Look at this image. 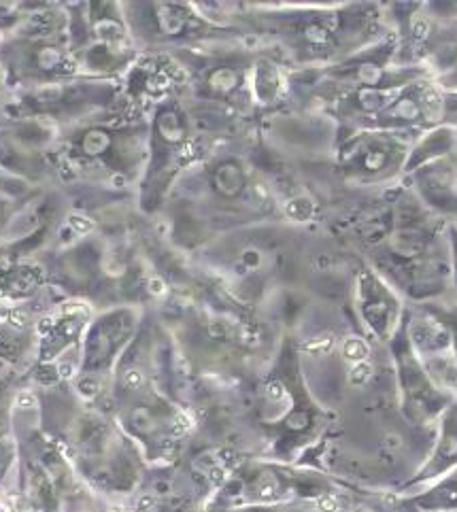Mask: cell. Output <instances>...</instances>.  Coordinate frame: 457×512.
I'll return each instance as SVG.
<instances>
[{
	"label": "cell",
	"instance_id": "obj_1",
	"mask_svg": "<svg viewBox=\"0 0 457 512\" xmlns=\"http://www.w3.org/2000/svg\"><path fill=\"white\" fill-rule=\"evenodd\" d=\"M154 219L185 258L236 228L285 219L283 192L260 160L256 128L213 143L177 179Z\"/></svg>",
	"mask_w": 457,
	"mask_h": 512
},
{
	"label": "cell",
	"instance_id": "obj_2",
	"mask_svg": "<svg viewBox=\"0 0 457 512\" xmlns=\"http://www.w3.org/2000/svg\"><path fill=\"white\" fill-rule=\"evenodd\" d=\"M338 241L353 236L360 262L400 294L406 304L453 296L447 217L423 204L404 181L345 217Z\"/></svg>",
	"mask_w": 457,
	"mask_h": 512
},
{
	"label": "cell",
	"instance_id": "obj_3",
	"mask_svg": "<svg viewBox=\"0 0 457 512\" xmlns=\"http://www.w3.org/2000/svg\"><path fill=\"white\" fill-rule=\"evenodd\" d=\"M436 428H419L400 411L394 379L345 404L319 445L300 464L370 496L411 483L426 462Z\"/></svg>",
	"mask_w": 457,
	"mask_h": 512
},
{
	"label": "cell",
	"instance_id": "obj_4",
	"mask_svg": "<svg viewBox=\"0 0 457 512\" xmlns=\"http://www.w3.org/2000/svg\"><path fill=\"white\" fill-rule=\"evenodd\" d=\"M234 24L277 54L292 73L351 58L392 32L387 9L353 5H228Z\"/></svg>",
	"mask_w": 457,
	"mask_h": 512
},
{
	"label": "cell",
	"instance_id": "obj_5",
	"mask_svg": "<svg viewBox=\"0 0 457 512\" xmlns=\"http://www.w3.org/2000/svg\"><path fill=\"white\" fill-rule=\"evenodd\" d=\"M334 417L304 379L296 336L283 332L273 360L247 389L245 430L253 442L251 455L302 462L326 436Z\"/></svg>",
	"mask_w": 457,
	"mask_h": 512
},
{
	"label": "cell",
	"instance_id": "obj_6",
	"mask_svg": "<svg viewBox=\"0 0 457 512\" xmlns=\"http://www.w3.org/2000/svg\"><path fill=\"white\" fill-rule=\"evenodd\" d=\"M147 143V111H134L124 102L66 126L56 134V187L137 200Z\"/></svg>",
	"mask_w": 457,
	"mask_h": 512
},
{
	"label": "cell",
	"instance_id": "obj_7",
	"mask_svg": "<svg viewBox=\"0 0 457 512\" xmlns=\"http://www.w3.org/2000/svg\"><path fill=\"white\" fill-rule=\"evenodd\" d=\"M41 394L43 430L92 487L128 496L143 483L145 457L105 406L83 400L71 381L49 385Z\"/></svg>",
	"mask_w": 457,
	"mask_h": 512
},
{
	"label": "cell",
	"instance_id": "obj_8",
	"mask_svg": "<svg viewBox=\"0 0 457 512\" xmlns=\"http://www.w3.org/2000/svg\"><path fill=\"white\" fill-rule=\"evenodd\" d=\"M66 5H18L0 41V79L9 94L81 79Z\"/></svg>",
	"mask_w": 457,
	"mask_h": 512
},
{
	"label": "cell",
	"instance_id": "obj_9",
	"mask_svg": "<svg viewBox=\"0 0 457 512\" xmlns=\"http://www.w3.org/2000/svg\"><path fill=\"white\" fill-rule=\"evenodd\" d=\"M147 164L137 190V211L154 219L171 194L177 179L213 141L200 128L179 83L166 88L149 102Z\"/></svg>",
	"mask_w": 457,
	"mask_h": 512
},
{
	"label": "cell",
	"instance_id": "obj_10",
	"mask_svg": "<svg viewBox=\"0 0 457 512\" xmlns=\"http://www.w3.org/2000/svg\"><path fill=\"white\" fill-rule=\"evenodd\" d=\"M364 493L300 462L241 455L234 457L207 500V506H270L317 500H366Z\"/></svg>",
	"mask_w": 457,
	"mask_h": 512
},
{
	"label": "cell",
	"instance_id": "obj_11",
	"mask_svg": "<svg viewBox=\"0 0 457 512\" xmlns=\"http://www.w3.org/2000/svg\"><path fill=\"white\" fill-rule=\"evenodd\" d=\"M103 406L141 449L147 466H171L196 428L190 408L160 383L113 389Z\"/></svg>",
	"mask_w": 457,
	"mask_h": 512
},
{
	"label": "cell",
	"instance_id": "obj_12",
	"mask_svg": "<svg viewBox=\"0 0 457 512\" xmlns=\"http://www.w3.org/2000/svg\"><path fill=\"white\" fill-rule=\"evenodd\" d=\"M134 47L141 56H171L183 49L228 39H251L228 22L219 5L122 3Z\"/></svg>",
	"mask_w": 457,
	"mask_h": 512
},
{
	"label": "cell",
	"instance_id": "obj_13",
	"mask_svg": "<svg viewBox=\"0 0 457 512\" xmlns=\"http://www.w3.org/2000/svg\"><path fill=\"white\" fill-rule=\"evenodd\" d=\"M417 141L415 134L360 128H338L332 147V175L351 192L392 190L406 175V164Z\"/></svg>",
	"mask_w": 457,
	"mask_h": 512
},
{
	"label": "cell",
	"instance_id": "obj_14",
	"mask_svg": "<svg viewBox=\"0 0 457 512\" xmlns=\"http://www.w3.org/2000/svg\"><path fill=\"white\" fill-rule=\"evenodd\" d=\"M73 54L88 79L122 81L143 58L134 47L122 3L66 5Z\"/></svg>",
	"mask_w": 457,
	"mask_h": 512
},
{
	"label": "cell",
	"instance_id": "obj_15",
	"mask_svg": "<svg viewBox=\"0 0 457 512\" xmlns=\"http://www.w3.org/2000/svg\"><path fill=\"white\" fill-rule=\"evenodd\" d=\"M145 311L141 306H115L94 313L81 338L71 381L83 400L98 406L105 404L115 366L137 336Z\"/></svg>",
	"mask_w": 457,
	"mask_h": 512
},
{
	"label": "cell",
	"instance_id": "obj_16",
	"mask_svg": "<svg viewBox=\"0 0 457 512\" xmlns=\"http://www.w3.org/2000/svg\"><path fill=\"white\" fill-rule=\"evenodd\" d=\"M56 130L35 119L0 111V170L45 187L58 185Z\"/></svg>",
	"mask_w": 457,
	"mask_h": 512
},
{
	"label": "cell",
	"instance_id": "obj_17",
	"mask_svg": "<svg viewBox=\"0 0 457 512\" xmlns=\"http://www.w3.org/2000/svg\"><path fill=\"white\" fill-rule=\"evenodd\" d=\"M404 332L421 368L451 400H457V357L453 334L434 302L406 304Z\"/></svg>",
	"mask_w": 457,
	"mask_h": 512
},
{
	"label": "cell",
	"instance_id": "obj_18",
	"mask_svg": "<svg viewBox=\"0 0 457 512\" xmlns=\"http://www.w3.org/2000/svg\"><path fill=\"white\" fill-rule=\"evenodd\" d=\"M387 355L392 362L396 400L402 415L419 428H436L438 417L445 413V408L453 400L430 381L426 370L417 362L409 338H406L404 323L396 336L389 340Z\"/></svg>",
	"mask_w": 457,
	"mask_h": 512
},
{
	"label": "cell",
	"instance_id": "obj_19",
	"mask_svg": "<svg viewBox=\"0 0 457 512\" xmlns=\"http://www.w3.org/2000/svg\"><path fill=\"white\" fill-rule=\"evenodd\" d=\"M349 311L372 343L387 347L402 326L406 302L375 270L360 262L349 283Z\"/></svg>",
	"mask_w": 457,
	"mask_h": 512
},
{
	"label": "cell",
	"instance_id": "obj_20",
	"mask_svg": "<svg viewBox=\"0 0 457 512\" xmlns=\"http://www.w3.org/2000/svg\"><path fill=\"white\" fill-rule=\"evenodd\" d=\"M379 512H457V468L417 487L375 496Z\"/></svg>",
	"mask_w": 457,
	"mask_h": 512
},
{
	"label": "cell",
	"instance_id": "obj_21",
	"mask_svg": "<svg viewBox=\"0 0 457 512\" xmlns=\"http://www.w3.org/2000/svg\"><path fill=\"white\" fill-rule=\"evenodd\" d=\"M451 468H457V400H453L445 408V413L438 417L434 442H432L428 459L423 462L419 472L413 476L411 483L402 487L400 491L417 487L421 483H428V481L436 479L438 474H443Z\"/></svg>",
	"mask_w": 457,
	"mask_h": 512
},
{
	"label": "cell",
	"instance_id": "obj_22",
	"mask_svg": "<svg viewBox=\"0 0 457 512\" xmlns=\"http://www.w3.org/2000/svg\"><path fill=\"white\" fill-rule=\"evenodd\" d=\"M370 498V496H368ZM364 500H317V502H287L270 506H205V512H347Z\"/></svg>",
	"mask_w": 457,
	"mask_h": 512
},
{
	"label": "cell",
	"instance_id": "obj_23",
	"mask_svg": "<svg viewBox=\"0 0 457 512\" xmlns=\"http://www.w3.org/2000/svg\"><path fill=\"white\" fill-rule=\"evenodd\" d=\"M436 309L440 311V315L445 317V321L449 323L451 334H453V345H455V357H457V300L455 298H447L434 302Z\"/></svg>",
	"mask_w": 457,
	"mask_h": 512
},
{
	"label": "cell",
	"instance_id": "obj_24",
	"mask_svg": "<svg viewBox=\"0 0 457 512\" xmlns=\"http://www.w3.org/2000/svg\"><path fill=\"white\" fill-rule=\"evenodd\" d=\"M449 249H451V272H453V296L457 300V213L447 217Z\"/></svg>",
	"mask_w": 457,
	"mask_h": 512
},
{
	"label": "cell",
	"instance_id": "obj_25",
	"mask_svg": "<svg viewBox=\"0 0 457 512\" xmlns=\"http://www.w3.org/2000/svg\"><path fill=\"white\" fill-rule=\"evenodd\" d=\"M15 383H20V366H15L0 357V391Z\"/></svg>",
	"mask_w": 457,
	"mask_h": 512
},
{
	"label": "cell",
	"instance_id": "obj_26",
	"mask_svg": "<svg viewBox=\"0 0 457 512\" xmlns=\"http://www.w3.org/2000/svg\"><path fill=\"white\" fill-rule=\"evenodd\" d=\"M347 512H379V508H377V504H375V496H370V498H366L362 504L353 506V508L347 510Z\"/></svg>",
	"mask_w": 457,
	"mask_h": 512
},
{
	"label": "cell",
	"instance_id": "obj_27",
	"mask_svg": "<svg viewBox=\"0 0 457 512\" xmlns=\"http://www.w3.org/2000/svg\"><path fill=\"white\" fill-rule=\"evenodd\" d=\"M0 41H3V32H0ZM0 98L7 100V90H5V85H3V79H0Z\"/></svg>",
	"mask_w": 457,
	"mask_h": 512
}]
</instances>
